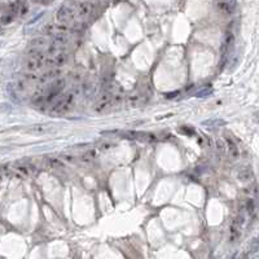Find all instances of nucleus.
Returning <instances> with one entry per match:
<instances>
[{
    "mask_svg": "<svg viewBox=\"0 0 259 259\" xmlns=\"http://www.w3.org/2000/svg\"><path fill=\"white\" fill-rule=\"evenodd\" d=\"M43 16H44V12H40V13L38 14V16H35V18H33V20L30 21V22H29V25H31V24H34V22H37V21H38V20H40Z\"/></svg>",
    "mask_w": 259,
    "mask_h": 259,
    "instance_id": "obj_24",
    "label": "nucleus"
},
{
    "mask_svg": "<svg viewBox=\"0 0 259 259\" xmlns=\"http://www.w3.org/2000/svg\"><path fill=\"white\" fill-rule=\"evenodd\" d=\"M44 61H46V56L43 52L31 55V56H29V59H26V61H25V69L27 71L34 73V71L39 70L43 65H44Z\"/></svg>",
    "mask_w": 259,
    "mask_h": 259,
    "instance_id": "obj_2",
    "label": "nucleus"
},
{
    "mask_svg": "<svg viewBox=\"0 0 259 259\" xmlns=\"http://www.w3.org/2000/svg\"><path fill=\"white\" fill-rule=\"evenodd\" d=\"M92 9L93 7L90 2H82L79 3L78 8H77V13H75V17L78 18H87L90 14L92 13Z\"/></svg>",
    "mask_w": 259,
    "mask_h": 259,
    "instance_id": "obj_7",
    "label": "nucleus"
},
{
    "mask_svg": "<svg viewBox=\"0 0 259 259\" xmlns=\"http://www.w3.org/2000/svg\"><path fill=\"white\" fill-rule=\"evenodd\" d=\"M56 20L59 24L68 25L75 20V12L73 8H70L68 5H61L56 12Z\"/></svg>",
    "mask_w": 259,
    "mask_h": 259,
    "instance_id": "obj_3",
    "label": "nucleus"
},
{
    "mask_svg": "<svg viewBox=\"0 0 259 259\" xmlns=\"http://www.w3.org/2000/svg\"><path fill=\"white\" fill-rule=\"evenodd\" d=\"M48 163V166L49 167H64V163L60 161V160H57V158H49V160L47 161Z\"/></svg>",
    "mask_w": 259,
    "mask_h": 259,
    "instance_id": "obj_16",
    "label": "nucleus"
},
{
    "mask_svg": "<svg viewBox=\"0 0 259 259\" xmlns=\"http://www.w3.org/2000/svg\"><path fill=\"white\" fill-rule=\"evenodd\" d=\"M68 59L69 56L62 52V53H59V55H55V56H49V59H46L44 64L46 65H49V66H55V68H59V66H62L64 64L68 62Z\"/></svg>",
    "mask_w": 259,
    "mask_h": 259,
    "instance_id": "obj_5",
    "label": "nucleus"
},
{
    "mask_svg": "<svg viewBox=\"0 0 259 259\" xmlns=\"http://www.w3.org/2000/svg\"><path fill=\"white\" fill-rule=\"evenodd\" d=\"M237 178H239V180L242 183H249L250 180H253V172H251L250 169H242L239 172Z\"/></svg>",
    "mask_w": 259,
    "mask_h": 259,
    "instance_id": "obj_10",
    "label": "nucleus"
},
{
    "mask_svg": "<svg viewBox=\"0 0 259 259\" xmlns=\"http://www.w3.org/2000/svg\"><path fill=\"white\" fill-rule=\"evenodd\" d=\"M60 74H61V70H60V69H51L49 71H47L46 74H43V75L38 79V83H39L40 86H44V84H47L49 81H52V79L59 78Z\"/></svg>",
    "mask_w": 259,
    "mask_h": 259,
    "instance_id": "obj_8",
    "label": "nucleus"
},
{
    "mask_svg": "<svg viewBox=\"0 0 259 259\" xmlns=\"http://www.w3.org/2000/svg\"><path fill=\"white\" fill-rule=\"evenodd\" d=\"M236 0H217L218 9L224 14H232L236 11Z\"/></svg>",
    "mask_w": 259,
    "mask_h": 259,
    "instance_id": "obj_6",
    "label": "nucleus"
},
{
    "mask_svg": "<svg viewBox=\"0 0 259 259\" xmlns=\"http://www.w3.org/2000/svg\"><path fill=\"white\" fill-rule=\"evenodd\" d=\"M95 157H96V150H88L82 158L83 160H92V158H95Z\"/></svg>",
    "mask_w": 259,
    "mask_h": 259,
    "instance_id": "obj_19",
    "label": "nucleus"
},
{
    "mask_svg": "<svg viewBox=\"0 0 259 259\" xmlns=\"http://www.w3.org/2000/svg\"><path fill=\"white\" fill-rule=\"evenodd\" d=\"M12 21H13V14H5V16H3V18H2V22L4 25L12 22Z\"/></svg>",
    "mask_w": 259,
    "mask_h": 259,
    "instance_id": "obj_21",
    "label": "nucleus"
},
{
    "mask_svg": "<svg viewBox=\"0 0 259 259\" xmlns=\"http://www.w3.org/2000/svg\"><path fill=\"white\" fill-rule=\"evenodd\" d=\"M178 93H179V92H175V93H169L167 97H169V99H170V97H175V96L178 95Z\"/></svg>",
    "mask_w": 259,
    "mask_h": 259,
    "instance_id": "obj_27",
    "label": "nucleus"
},
{
    "mask_svg": "<svg viewBox=\"0 0 259 259\" xmlns=\"http://www.w3.org/2000/svg\"><path fill=\"white\" fill-rule=\"evenodd\" d=\"M70 42V38L68 34L65 33H59V34H55L53 38H52V43L56 46H61V47H65Z\"/></svg>",
    "mask_w": 259,
    "mask_h": 259,
    "instance_id": "obj_9",
    "label": "nucleus"
},
{
    "mask_svg": "<svg viewBox=\"0 0 259 259\" xmlns=\"http://www.w3.org/2000/svg\"><path fill=\"white\" fill-rule=\"evenodd\" d=\"M37 2H39V3H42V4H48V3H51L52 0H37Z\"/></svg>",
    "mask_w": 259,
    "mask_h": 259,
    "instance_id": "obj_25",
    "label": "nucleus"
},
{
    "mask_svg": "<svg viewBox=\"0 0 259 259\" xmlns=\"http://www.w3.org/2000/svg\"><path fill=\"white\" fill-rule=\"evenodd\" d=\"M204 125L206 126H223V125H226V122L224 121H222V119H214V121H207V122H204Z\"/></svg>",
    "mask_w": 259,
    "mask_h": 259,
    "instance_id": "obj_18",
    "label": "nucleus"
},
{
    "mask_svg": "<svg viewBox=\"0 0 259 259\" xmlns=\"http://www.w3.org/2000/svg\"><path fill=\"white\" fill-rule=\"evenodd\" d=\"M211 92H213L211 88H202L200 92L196 93V96H197V97H207V96L211 95Z\"/></svg>",
    "mask_w": 259,
    "mask_h": 259,
    "instance_id": "obj_17",
    "label": "nucleus"
},
{
    "mask_svg": "<svg viewBox=\"0 0 259 259\" xmlns=\"http://www.w3.org/2000/svg\"><path fill=\"white\" fill-rule=\"evenodd\" d=\"M258 122H259V121H258Z\"/></svg>",
    "mask_w": 259,
    "mask_h": 259,
    "instance_id": "obj_29",
    "label": "nucleus"
},
{
    "mask_svg": "<svg viewBox=\"0 0 259 259\" xmlns=\"http://www.w3.org/2000/svg\"><path fill=\"white\" fill-rule=\"evenodd\" d=\"M0 180H2V176H0Z\"/></svg>",
    "mask_w": 259,
    "mask_h": 259,
    "instance_id": "obj_28",
    "label": "nucleus"
},
{
    "mask_svg": "<svg viewBox=\"0 0 259 259\" xmlns=\"http://www.w3.org/2000/svg\"><path fill=\"white\" fill-rule=\"evenodd\" d=\"M215 145H217V149H218L219 153H222V154L227 153V144H226V141L218 139L217 141H215Z\"/></svg>",
    "mask_w": 259,
    "mask_h": 259,
    "instance_id": "obj_14",
    "label": "nucleus"
},
{
    "mask_svg": "<svg viewBox=\"0 0 259 259\" xmlns=\"http://www.w3.org/2000/svg\"><path fill=\"white\" fill-rule=\"evenodd\" d=\"M31 130H34V132H37V134H47V132H49L51 127L47 125H39V126H34Z\"/></svg>",
    "mask_w": 259,
    "mask_h": 259,
    "instance_id": "obj_15",
    "label": "nucleus"
},
{
    "mask_svg": "<svg viewBox=\"0 0 259 259\" xmlns=\"http://www.w3.org/2000/svg\"><path fill=\"white\" fill-rule=\"evenodd\" d=\"M62 52H65V48L61 47V46L52 44L51 47L48 48V55L49 56H55V55H59V53H62Z\"/></svg>",
    "mask_w": 259,
    "mask_h": 259,
    "instance_id": "obj_13",
    "label": "nucleus"
},
{
    "mask_svg": "<svg viewBox=\"0 0 259 259\" xmlns=\"http://www.w3.org/2000/svg\"><path fill=\"white\" fill-rule=\"evenodd\" d=\"M74 104V95L73 93H66V95H62L57 103L52 106V112L55 114H60V113H64L69 110L71 106Z\"/></svg>",
    "mask_w": 259,
    "mask_h": 259,
    "instance_id": "obj_1",
    "label": "nucleus"
},
{
    "mask_svg": "<svg viewBox=\"0 0 259 259\" xmlns=\"http://www.w3.org/2000/svg\"><path fill=\"white\" fill-rule=\"evenodd\" d=\"M55 30H56V29H55L53 25H46V26H44V33L48 34V35H52Z\"/></svg>",
    "mask_w": 259,
    "mask_h": 259,
    "instance_id": "obj_22",
    "label": "nucleus"
},
{
    "mask_svg": "<svg viewBox=\"0 0 259 259\" xmlns=\"http://www.w3.org/2000/svg\"><path fill=\"white\" fill-rule=\"evenodd\" d=\"M27 11H29V8H27L26 5H24V8H22V11H21V14H22V16H24V14H25V13H26Z\"/></svg>",
    "mask_w": 259,
    "mask_h": 259,
    "instance_id": "obj_26",
    "label": "nucleus"
},
{
    "mask_svg": "<svg viewBox=\"0 0 259 259\" xmlns=\"http://www.w3.org/2000/svg\"><path fill=\"white\" fill-rule=\"evenodd\" d=\"M180 132L191 136V135H194V128H188V127H185V126H184V127H182V128H180Z\"/></svg>",
    "mask_w": 259,
    "mask_h": 259,
    "instance_id": "obj_20",
    "label": "nucleus"
},
{
    "mask_svg": "<svg viewBox=\"0 0 259 259\" xmlns=\"http://www.w3.org/2000/svg\"><path fill=\"white\" fill-rule=\"evenodd\" d=\"M246 207H248V211L249 213H253V210H254V202H253V201H251V200L248 201V202H246Z\"/></svg>",
    "mask_w": 259,
    "mask_h": 259,
    "instance_id": "obj_23",
    "label": "nucleus"
},
{
    "mask_svg": "<svg viewBox=\"0 0 259 259\" xmlns=\"http://www.w3.org/2000/svg\"><path fill=\"white\" fill-rule=\"evenodd\" d=\"M126 138L132 139V140H139L143 143H152L156 141V136L150 132H144V131H127Z\"/></svg>",
    "mask_w": 259,
    "mask_h": 259,
    "instance_id": "obj_4",
    "label": "nucleus"
},
{
    "mask_svg": "<svg viewBox=\"0 0 259 259\" xmlns=\"http://www.w3.org/2000/svg\"><path fill=\"white\" fill-rule=\"evenodd\" d=\"M227 147H228V152L231 153V156L233 157V158H237L239 157V149H237V147H236V144L233 143V141H231V140H227Z\"/></svg>",
    "mask_w": 259,
    "mask_h": 259,
    "instance_id": "obj_12",
    "label": "nucleus"
},
{
    "mask_svg": "<svg viewBox=\"0 0 259 259\" xmlns=\"http://www.w3.org/2000/svg\"><path fill=\"white\" fill-rule=\"evenodd\" d=\"M30 44L33 47H37V48H43V47L48 46V38L47 37H37L30 42Z\"/></svg>",
    "mask_w": 259,
    "mask_h": 259,
    "instance_id": "obj_11",
    "label": "nucleus"
}]
</instances>
